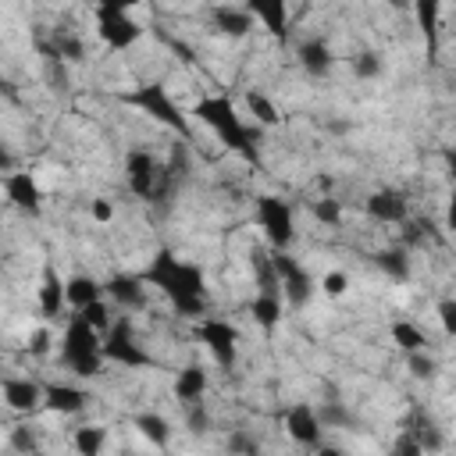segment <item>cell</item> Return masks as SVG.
Returning <instances> with one entry per match:
<instances>
[{
	"label": "cell",
	"mask_w": 456,
	"mask_h": 456,
	"mask_svg": "<svg viewBox=\"0 0 456 456\" xmlns=\"http://www.w3.org/2000/svg\"><path fill=\"white\" fill-rule=\"evenodd\" d=\"M228 452L232 456H260V442L249 431H232L228 435Z\"/></svg>",
	"instance_id": "obj_35"
},
{
	"label": "cell",
	"mask_w": 456,
	"mask_h": 456,
	"mask_svg": "<svg viewBox=\"0 0 456 456\" xmlns=\"http://www.w3.org/2000/svg\"><path fill=\"white\" fill-rule=\"evenodd\" d=\"M246 110L253 114V121L256 125H264V128H274L278 121H281V110L274 107V100H267L264 93H256V89H249L246 93Z\"/></svg>",
	"instance_id": "obj_27"
},
{
	"label": "cell",
	"mask_w": 456,
	"mask_h": 456,
	"mask_svg": "<svg viewBox=\"0 0 456 456\" xmlns=\"http://www.w3.org/2000/svg\"><path fill=\"white\" fill-rule=\"evenodd\" d=\"M100 342H103L100 331H93L78 314H68L64 338H61V363L75 378H96L103 370V349H100Z\"/></svg>",
	"instance_id": "obj_3"
},
{
	"label": "cell",
	"mask_w": 456,
	"mask_h": 456,
	"mask_svg": "<svg viewBox=\"0 0 456 456\" xmlns=\"http://www.w3.org/2000/svg\"><path fill=\"white\" fill-rule=\"evenodd\" d=\"M128 107H135L139 114H146L150 121L171 128L175 135H192V125H189V114L178 107V100L164 89V82H142L135 89H128L121 96Z\"/></svg>",
	"instance_id": "obj_4"
},
{
	"label": "cell",
	"mask_w": 456,
	"mask_h": 456,
	"mask_svg": "<svg viewBox=\"0 0 456 456\" xmlns=\"http://www.w3.org/2000/svg\"><path fill=\"white\" fill-rule=\"evenodd\" d=\"M321 289H324L328 296H346V289H349V274H346V271H328V274L321 278Z\"/></svg>",
	"instance_id": "obj_40"
},
{
	"label": "cell",
	"mask_w": 456,
	"mask_h": 456,
	"mask_svg": "<svg viewBox=\"0 0 456 456\" xmlns=\"http://www.w3.org/2000/svg\"><path fill=\"white\" fill-rule=\"evenodd\" d=\"M249 267H253V278H256V285H260L264 296H281L278 274H274V264H271V253L267 249H249Z\"/></svg>",
	"instance_id": "obj_25"
},
{
	"label": "cell",
	"mask_w": 456,
	"mask_h": 456,
	"mask_svg": "<svg viewBox=\"0 0 456 456\" xmlns=\"http://www.w3.org/2000/svg\"><path fill=\"white\" fill-rule=\"evenodd\" d=\"M410 438H413V442L420 445V452H428V456H431V452H438V449L445 445L442 431H438V428H435L431 420H420V428H417V431H413Z\"/></svg>",
	"instance_id": "obj_32"
},
{
	"label": "cell",
	"mask_w": 456,
	"mask_h": 456,
	"mask_svg": "<svg viewBox=\"0 0 456 456\" xmlns=\"http://www.w3.org/2000/svg\"><path fill=\"white\" fill-rule=\"evenodd\" d=\"M256 224L264 232V239L274 249H289L296 242V221H292V207L281 196H256Z\"/></svg>",
	"instance_id": "obj_6"
},
{
	"label": "cell",
	"mask_w": 456,
	"mask_h": 456,
	"mask_svg": "<svg viewBox=\"0 0 456 456\" xmlns=\"http://www.w3.org/2000/svg\"><path fill=\"white\" fill-rule=\"evenodd\" d=\"M11 449L21 452V456H32L39 445H36V435L28 428H11Z\"/></svg>",
	"instance_id": "obj_38"
},
{
	"label": "cell",
	"mask_w": 456,
	"mask_h": 456,
	"mask_svg": "<svg viewBox=\"0 0 456 456\" xmlns=\"http://www.w3.org/2000/svg\"><path fill=\"white\" fill-rule=\"evenodd\" d=\"M207 424H210L207 410H203L200 403H192V406H189V428H192V431H207Z\"/></svg>",
	"instance_id": "obj_43"
},
{
	"label": "cell",
	"mask_w": 456,
	"mask_h": 456,
	"mask_svg": "<svg viewBox=\"0 0 456 456\" xmlns=\"http://www.w3.org/2000/svg\"><path fill=\"white\" fill-rule=\"evenodd\" d=\"M39 314L43 317H57V314H64V278H57V271L53 267H46L43 271V281H39Z\"/></svg>",
	"instance_id": "obj_20"
},
{
	"label": "cell",
	"mask_w": 456,
	"mask_h": 456,
	"mask_svg": "<svg viewBox=\"0 0 456 456\" xmlns=\"http://www.w3.org/2000/svg\"><path fill=\"white\" fill-rule=\"evenodd\" d=\"M71 445H75L78 456H100L103 445H107V431L100 424H82V428H75Z\"/></svg>",
	"instance_id": "obj_26"
},
{
	"label": "cell",
	"mask_w": 456,
	"mask_h": 456,
	"mask_svg": "<svg viewBox=\"0 0 456 456\" xmlns=\"http://www.w3.org/2000/svg\"><path fill=\"white\" fill-rule=\"evenodd\" d=\"M103 360L110 363H121V367H157V360L142 349V342H135V331L128 321H114L107 331H103Z\"/></svg>",
	"instance_id": "obj_8"
},
{
	"label": "cell",
	"mask_w": 456,
	"mask_h": 456,
	"mask_svg": "<svg viewBox=\"0 0 456 456\" xmlns=\"http://www.w3.org/2000/svg\"><path fill=\"white\" fill-rule=\"evenodd\" d=\"M413 11H417L420 28H424L428 36H435V28H438V11H442V7H438V0H420Z\"/></svg>",
	"instance_id": "obj_36"
},
{
	"label": "cell",
	"mask_w": 456,
	"mask_h": 456,
	"mask_svg": "<svg viewBox=\"0 0 456 456\" xmlns=\"http://www.w3.org/2000/svg\"><path fill=\"white\" fill-rule=\"evenodd\" d=\"M164 171H167V167H160L157 157L146 153V150H128V157H125V182H128V189H132L139 200H153V196L160 192Z\"/></svg>",
	"instance_id": "obj_10"
},
{
	"label": "cell",
	"mask_w": 456,
	"mask_h": 456,
	"mask_svg": "<svg viewBox=\"0 0 456 456\" xmlns=\"http://www.w3.org/2000/svg\"><path fill=\"white\" fill-rule=\"evenodd\" d=\"M353 75L356 78H378L381 75V57L374 50H363L353 57Z\"/></svg>",
	"instance_id": "obj_34"
},
{
	"label": "cell",
	"mask_w": 456,
	"mask_h": 456,
	"mask_svg": "<svg viewBox=\"0 0 456 456\" xmlns=\"http://www.w3.org/2000/svg\"><path fill=\"white\" fill-rule=\"evenodd\" d=\"M78 317H82V321H86L93 331H100V335H103V331L114 324V317H110V306H107L103 299H96V303L82 306V310H78Z\"/></svg>",
	"instance_id": "obj_30"
},
{
	"label": "cell",
	"mask_w": 456,
	"mask_h": 456,
	"mask_svg": "<svg viewBox=\"0 0 456 456\" xmlns=\"http://www.w3.org/2000/svg\"><path fill=\"white\" fill-rule=\"evenodd\" d=\"M103 292L125 310H142L146 306V289H142V281L135 274H110L103 281Z\"/></svg>",
	"instance_id": "obj_17"
},
{
	"label": "cell",
	"mask_w": 456,
	"mask_h": 456,
	"mask_svg": "<svg viewBox=\"0 0 456 456\" xmlns=\"http://www.w3.org/2000/svg\"><path fill=\"white\" fill-rule=\"evenodd\" d=\"M89 217H93L96 224H110V221H114V200L96 196V200L89 203Z\"/></svg>",
	"instance_id": "obj_39"
},
{
	"label": "cell",
	"mask_w": 456,
	"mask_h": 456,
	"mask_svg": "<svg viewBox=\"0 0 456 456\" xmlns=\"http://www.w3.org/2000/svg\"><path fill=\"white\" fill-rule=\"evenodd\" d=\"M96 299H103V285L93 278V274H86V271H78V274H71V278H64V303L78 314L82 306H89V303H96Z\"/></svg>",
	"instance_id": "obj_18"
},
{
	"label": "cell",
	"mask_w": 456,
	"mask_h": 456,
	"mask_svg": "<svg viewBox=\"0 0 456 456\" xmlns=\"http://www.w3.org/2000/svg\"><path fill=\"white\" fill-rule=\"evenodd\" d=\"M285 431H289L292 442L317 449L321 445V435H324V424H321V417H317V410L310 403H292L285 410Z\"/></svg>",
	"instance_id": "obj_12"
},
{
	"label": "cell",
	"mask_w": 456,
	"mask_h": 456,
	"mask_svg": "<svg viewBox=\"0 0 456 456\" xmlns=\"http://www.w3.org/2000/svg\"><path fill=\"white\" fill-rule=\"evenodd\" d=\"M203 392H207V370L200 363H185L178 370V378H175V399H182L185 406H192V403L203 399Z\"/></svg>",
	"instance_id": "obj_21"
},
{
	"label": "cell",
	"mask_w": 456,
	"mask_h": 456,
	"mask_svg": "<svg viewBox=\"0 0 456 456\" xmlns=\"http://www.w3.org/2000/svg\"><path fill=\"white\" fill-rule=\"evenodd\" d=\"M142 281V289H157L171 310L178 317H189V321H203L207 317V274L200 264L192 260H182L175 256L171 249H157L150 256V264L135 274Z\"/></svg>",
	"instance_id": "obj_1"
},
{
	"label": "cell",
	"mask_w": 456,
	"mask_h": 456,
	"mask_svg": "<svg viewBox=\"0 0 456 456\" xmlns=\"http://www.w3.org/2000/svg\"><path fill=\"white\" fill-rule=\"evenodd\" d=\"M392 456H424V452H420V445H417V442H413V438H410V435H403V438H399V445H395V452H392Z\"/></svg>",
	"instance_id": "obj_44"
},
{
	"label": "cell",
	"mask_w": 456,
	"mask_h": 456,
	"mask_svg": "<svg viewBox=\"0 0 456 456\" xmlns=\"http://www.w3.org/2000/svg\"><path fill=\"white\" fill-rule=\"evenodd\" d=\"M249 317H253L264 331H274V328L281 324V317H285V303H281V296H264V292H256L253 303H249Z\"/></svg>",
	"instance_id": "obj_23"
},
{
	"label": "cell",
	"mask_w": 456,
	"mask_h": 456,
	"mask_svg": "<svg viewBox=\"0 0 456 456\" xmlns=\"http://www.w3.org/2000/svg\"><path fill=\"white\" fill-rule=\"evenodd\" d=\"M196 342H203V349L228 370L239 360V328L232 321L221 317H203L196 321Z\"/></svg>",
	"instance_id": "obj_9"
},
{
	"label": "cell",
	"mask_w": 456,
	"mask_h": 456,
	"mask_svg": "<svg viewBox=\"0 0 456 456\" xmlns=\"http://www.w3.org/2000/svg\"><path fill=\"white\" fill-rule=\"evenodd\" d=\"M0 171H7V175L14 171V157H11V153H7L4 146H0Z\"/></svg>",
	"instance_id": "obj_46"
},
{
	"label": "cell",
	"mask_w": 456,
	"mask_h": 456,
	"mask_svg": "<svg viewBox=\"0 0 456 456\" xmlns=\"http://www.w3.org/2000/svg\"><path fill=\"white\" fill-rule=\"evenodd\" d=\"M4 196L25 217H39L43 214V189H39V182H36L32 171H11V175H4Z\"/></svg>",
	"instance_id": "obj_11"
},
{
	"label": "cell",
	"mask_w": 456,
	"mask_h": 456,
	"mask_svg": "<svg viewBox=\"0 0 456 456\" xmlns=\"http://www.w3.org/2000/svg\"><path fill=\"white\" fill-rule=\"evenodd\" d=\"M96 36L110 46V50H128L142 39V25L128 14V4H100L96 7Z\"/></svg>",
	"instance_id": "obj_5"
},
{
	"label": "cell",
	"mask_w": 456,
	"mask_h": 456,
	"mask_svg": "<svg viewBox=\"0 0 456 456\" xmlns=\"http://www.w3.org/2000/svg\"><path fill=\"white\" fill-rule=\"evenodd\" d=\"M86 406H89V392H86V388L68 385V381H50V385H43V410L75 417V413H82Z\"/></svg>",
	"instance_id": "obj_13"
},
{
	"label": "cell",
	"mask_w": 456,
	"mask_h": 456,
	"mask_svg": "<svg viewBox=\"0 0 456 456\" xmlns=\"http://www.w3.org/2000/svg\"><path fill=\"white\" fill-rule=\"evenodd\" d=\"M374 264H378L388 278H395V281H410V260H406L403 249H381V253H374Z\"/></svg>",
	"instance_id": "obj_29"
},
{
	"label": "cell",
	"mask_w": 456,
	"mask_h": 456,
	"mask_svg": "<svg viewBox=\"0 0 456 456\" xmlns=\"http://www.w3.org/2000/svg\"><path fill=\"white\" fill-rule=\"evenodd\" d=\"M214 28L217 32H224V36H232V39H242V36H249V28H253V18L246 14V7H214Z\"/></svg>",
	"instance_id": "obj_22"
},
{
	"label": "cell",
	"mask_w": 456,
	"mask_h": 456,
	"mask_svg": "<svg viewBox=\"0 0 456 456\" xmlns=\"http://www.w3.org/2000/svg\"><path fill=\"white\" fill-rule=\"evenodd\" d=\"M310 214L324 228H335V224H342V200H314L310 203Z\"/></svg>",
	"instance_id": "obj_31"
},
{
	"label": "cell",
	"mask_w": 456,
	"mask_h": 456,
	"mask_svg": "<svg viewBox=\"0 0 456 456\" xmlns=\"http://www.w3.org/2000/svg\"><path fill=\"white\" fill-rule=\"evenodd\" d=\"M53 53L64 57V61H82V57H86L82 39L71 36V32H57V36H53Z\"/></svg>",
	"instance_id": "obj_33"
},
{
	"label": "cell",
	"mask_w": 456,
	"mask_h": 456,
	"mask_svg": "<svg viewBox=\"0 0 456 456\" xmlns=\"http://www.w3.org/2000/svg\"><path fill=\"white\" fill-rule=\"evenodd\" d=\"M132 428L153 445V449H167V442H171V424L160 417V413H135L132 417Z\"/></svg>",
	"instance_id": "obj_24"
},
{
	"label": "cell",
	"mask_w": 456,
	"mask_h": 456,
	"mask_svg": "<svg viewBox=\"0 0 456 456\" xmlns=\"http://www.w3.org/2000/svg\"><path fill=\"white\" fill-rule=\"evenodd\" d=\"M392 342H395L403 353H420V349H428V338H424V331H420L413 321H392Z\"/></svg>",
	"instance_id": "obj_28"
},
{
	"label": "cell",
	"mask_w": 456,
	"mask_h": 456,
	"mask_svg": "<svg viewBox=\"0 0 456 456\" xmlns=\"http://www.w3.org/2000/svg\"><path fill=\"white\" fill-rule=\"evenodd\" d=\"M246 14L253 21H260L271 36L285 39V32H289V7H285V0H249Z\"/></svg>",
	"instance_id": "obj_16"
},
{
	"label": "cell",
	"mask_w": 456,
	"mask_h": 456,
	"mask_svg": "<svg viewBox=\"0 0 456 456\" xmlns=\"http://www.w3.org/2000/svg\"><path fill=\"white\" fill-rule=\"evenodd\" d=\"M367 214L381 224H403L406 221V196L395 189H378L367 196Z\"/></svg>",
	"instance_id": "obj_15"
},
{
	"label": "cell",
	"mask_w": 456,
	"mask_h": 456,
	"mask_svg": "<svg viewBox=\"0 0 456 456\" xmlns=\"http://www.w3.org/2000/svg\"><path fill=\"white\" fill-rule=\"evenodd\" d=\"M314 452H317V456H346V452H342L338 445H324V442H321V445H317Z\"/></svg>",
	"instance_id": "obj_45"
},
{
	"label": "cell",
	"mask_w": 456,
	"mask_h": 456,
	"mask_svg": "<svg viewBox=\"0 0 456 456\" xmlns=\"http://www.w3.org/2000/svg\"><path fill=\"white\" fill-rule=\"evenodd\" d=\"M0 395L14 413H32V410L43 406V385L32 381V378H4Z\"/></svg>",
	"instance_id": "obj_14"
},
{
	"label": "cell",
	"mask_w": 456,
	"mask_h": 456,
	"mask_svg": "<svg viewBox=\"0 0 456 456\" xmlns=\"http://www.w3.org/2000/svg\"><path fill=\"white\" fill-rule=\"evenodd\" d=\"M28 353H32V356H46V353H50V331H46V328H36V331L28 335Z\"/></svg>",
	"instance_id": "obj_42"
},
{
	"label": "cell",
	"mask_w": 456,
	"mask_h": 456,
	"mask_svg": "<svg viewBox=\"0 0 456 456\" xmlns=\"http://www.w3.org/2000/svg\"><path fill=\"white\" fill-rule=\"evenodd\" d=\"M192 118H200L221 146H228L232 153L246 157V160H256V146H253V128L239 118L235 103L228 96H203L192 103Z\"/></svg>",
	"instance_id": "obj_2"
},
{
	"label": "cell",
	"mask_w": 456,
	"mask_h": 456,
	"mask_svg": "<svg viewBox=\"0 0 456 456\" xmlns=\"http://www.w3.org/2000/svg\"><path fill=\"white\" fill-rule=\"evenodd\" d=\"M271 264H274V274H278V289H281V299L289 306H306L310 296H314V278L310 271L289 253V249H271Z\"/></svg>",
	"instance_id": "obj_7"
},
{
	"label": "cell",
	"mask_w": 456,
	"mask_h": 456,
	"mask_svg": "<svg viewBox=\"0 0 456 456\" xmlns=\"http://www.w3.org/2000/svg\"><path fill=\"white\" fill-rule=\"evenodd\" d=\"M435 370H438L435 356H428L424 349H420V353H410V374H413L417 381H428V378H435Z\"/></svg>",
	"instance_id": "obj_37"
},
{
	"label": "cell",
	"mask_w": 456,
	"mask_h": 456,
	"mask_svg": "<svg viewBox=\"0 0 456 456\" xmlns=\"http://www.w3.org/2000/svg\"><path fill=\"white\" fill-rule=\"evenodd\" d=\"M438 321H442V331L445 335H456V303L452 299H442L438 303Z\"/></svg>",
	"instance_id": "obj_41"
},
{
	"label": "cell",
	"mask_w": 456,
	"mask_h": 456,
	"mask_svg": "<svg viewBox=\"0 0 456 456\" xmlns=\"http://www.w3.org/2000/svg\"><path fill=\"white\" fill-rule=\"evenodd\" d=\"M296 53H299L303 71H306V75H314V78H324V75L335 68V53L328 50V43H324V39H303Z\"/></svg>",
	"instance_id": "obj_19"
}]
</instances>
